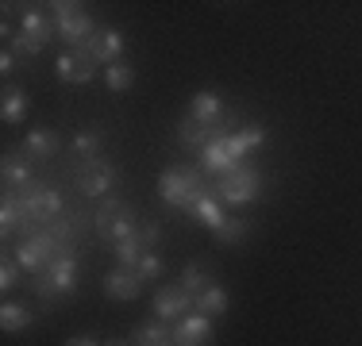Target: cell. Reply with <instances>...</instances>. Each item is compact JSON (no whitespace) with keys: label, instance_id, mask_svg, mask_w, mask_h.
Masks as SVG:
<instances>
[{"label":"cell","instance_id":"24","mask_svg":"<svg viewBox=\"0 0 362 346\" xmlns=\"http://www.w3.org/2000/svg\"><path fill=\"white\" fill-rule=\"evenodd\" d=\"M177 285H181L185 292H193V297H201V292L209 289V285H216V281H212V273L204 270L201 262H189L185 270H181V281H177Z\"/></svg>","mask_w":362,"mask_h":346},{"label":"cell","instance_id":"20","mask_svg":"<svg viewBox=\"0 0 362 346\" xmlns=\"http://www.w3.org/2000/svg\"><path fill=\"white\" fill-rule=\"evenodd\" d=\"M189 215H197V223H204L209 231H216L220 223L228 220V215H223V204L216 201V193H212V189H209V193H204L193 208H189Z\"/></svg>","mask_w":362,"mask_h":346},{"label":"cell","instance_id":"27","mask_svg":"<svg viewBox=\"0 0 362 346\" xmlns=\"http://www.w3.org/2000/svg\"><path fill=\"white\" fill-rule=\"evenodd\" d=\"M31 319H35V316H31V311L23 308V304H4V308H0V327H4L8 335H12V331H23V327H31Z\"/></svg>","mask_w":362,"mask_h":346},{"label":"cell","instance_id":"30","mask_svg":"<svg viewBox=\"0 0 362 346\" xmlns=\"http://www.w3.org/2000/svg\"><path fill=\"white\" fill-rule=\"evenodd\" d=\"M135 273H139L143 281H154V277H162V258L154 254V250H151V254H143L139 266H135Z\"/></svg>","mask_w":362,"mask_h":346},{"label":"cell","instance_id":"11","mask_svg":"<svg viewBox=\"0 0 362 346\" xmlns=\"http://www.w3.org/2000/svg\"><path fill=\"white\" fill-rule=\"evenodd\" d=\"M58 77H62L66 85H89L93 77H97V58L85 47L66 50V54H58Z\"/></svg>","mask_w":362,"mask_h":346},{"label":"cell","instance_id":"26","mask_svg":"<svg viewBox=\"0 0 362 346\" xmlns=\"http://www.w3.org/2000/svg\"><path fill=\"white\" fill-rule=\"evenodd\" d=\"M105 85L112 93H127L135 85V69L127 66V62H112V66H105Z\"/></svg>","mask_w":362,"mask_h":346},{"label":"cell","instance_id":"5","mask_svg":"<svg viewBox=\"0 0 362 346\" xmlns=\"http://www.w3.org/2000/svg\"><path fill=\"white\" fill-rule=\"evenodd\" d=\"M212 193H216L220 204H231V208L251 204V201H258V193H262V173L255 166H239V169L223 173L216 185H212Z\"/></svg>","mask_w":362,"mask_h":346},{"label":"cell","instance_id":"2","mask_svg":"<svg viewBox=\"0 0 362 346\" xmlns=\"http://www.w3.org/2000/svg\"><path fill=\"white\" fill-rule=\"evenodd\" d=\"M209 181H204V169H181V166H170L166 173H162L158 181V193L162 201H166L170 208H181V212H189L197 201H201L204 193H209Z\"/></svg>","mask_w":362,"mask_h":346},{"label":"cell","instance_id":"21","mask_svg":"<svg viewBox=\"0 0 362 346\" xmlns=\"http://www.w3.org/2000/svg\"><path fill=\"white\" fill-rule=\"evenodd\" d=\"M135 346H174V327L154 319V323H139L135 327Z\"/></svg>","mask_w":362,"mask_h":346},{"label":"cell","instance_id":"9","mask_svg":"<svg viewBox=\"0 0 362 346\" xmlns=\"http://www.w3.org/2000/svg\"><path fill=\"white\" fill-rule=\"evenodd\" d=\"M62 254V250H58V242L50 239V231L42 227V231H35V235H28V239H20V246H16V262H20V270H28V273H42L47 270L50 262H54V258Z\"/></svg>","mask_w":362,"mask_h":346},{"label":"cell","instance_id":"32","mask_svg":"<svg viewBox=\"0 0 362 346\" xmlns=\"http://www.w3.org/2000/svg\"><path fill=\"white\" fill-rule=\"evenodd\" d=\"M12 66H16L12 50H4V54H0V73H12Z\"/></svg>","mask_w":362,"mask_h":346},{"label":"cell","instance_id":"23","mask_svg":"<svg viewBox=\"0 0 362 346\" xmlns=\"http://www.w3.org/2000/svg\"><path fill=\"white\" fill-rule=\"evenodd\" d=\"M193 311H201V316H223V311H228V292L220 289V285H209V289L201 292V297H197V304H193Z\"/></svg>","mask_w":362,"mask_h":346},{"label":"cell","instance_id":"28","mask_svg":"<svg viewBox=\"0 0 362 346\" xmlns=\"http://www.w3.org/2000/svg\"><path fill=\"white\" fill-rule=\"evenodd\" d=\"M247 231H251V223H247V220H223L220 227L212 231V235H216L220 246H231V242H243Z\"/></svg>","mask_w":362,"mask_h":346},{"label":"cell","instance_id":"15","mask_svg":"<svg viewBox=\"0 0 362 346\" xmlns=\"http://www.w3.org/2000/svg\"><path fill=\"white\" fill-rule=\"evenodd\" d=\"M85 50L97 58V66H112V62H119V54H124V35L119 31H97L89 42H85Z\"/></svg>","mask_w":362,"mask_h":346},{"label":"cell","instance_id":"3","mask_svg":"<svg viewBox=\"0 0 362 346\" xmlns=\"http://www.w3.org/2000/svg\"><path fill=\"white\" fill-rule=\"evenodd\" d=\"M77 273H81V262H77L74 250H66V254H58L54 262L47 266L39 277H35V292L42 300H58V297H70L77 289Z\"/></svg>","mask_w":362,"mask_h":346},{"label":"cell","instance_id":"4","mask_svg":"<svg viewBox=\"0 0 362 346\" xmlns=\"http://www.w3.org/2000/svg\"><path fill=\"white\" fill-rule=\"evenodd\" d=\"M93 223H97V235L105 239V242H124V239H132L135 231V212H132V204H124L119 196H105L97 208V215H93Z\"/></svg>","mask_w":362,"mask_h":346},{"label":"cell","instance_id":"1","mask_svg":"<svg viewBox=\"0 0 362 346\" xmlns=\"http://www.w3.org/2000/svg\"><path fill=\"white\" fill-rule=\"evenodd\" d=\"M262 143H266V131L258 124H251V127H239V131H231V135H212V143L204 146L197 158H201V169L209 173V177H223V173L243 166V158L251 150H258Z\"/></svg>","mask_w":362,"mask_h":346},{"label":"cell","instance_id":"22","mask_svg":"<svg viewBox=\"0 0 362 346\" xmlns=\"http://www.w3.org/2000/svg\"><path fill=\"white\" fill-rule=\"evenodd\" d=\"M143 254H151V246H146L143 231H135L132 239L116 242V262H119V270H135V266H139V258H143Z\"/></svg>","mask_w":362,"mask_h":346},{"label":"cell","instance_id":"18","mask_svg":"<svg viewBox=\"0 0 362 346\" xmlns=\"http://www.w3.org/2000/svg\"><path fill=\"white\" fill-rule=\"evenodd\" d=\"M209 131H212V127H204V124H197L193 116H185V119H181V124H177V143L185 146V150L201 154L204 146L212 143V135H209Z\"/></svg>","mask_w":362,"mask_h":346},{"label":"cell","instance_id":"13","mask_svg":"<svg viewBox=\"0 0 362 346\" xmlns=\"http://www.w3.org/2000/svg\"><path fill=\"white\" fill-rule=\"evenodd\" d=\"M212 339V316L189 311L174 323V346H209Z\"/></svg>","mask_w":362,"mask_h":346},{"label":"cell","instance_id":"16","mask_svg":"<svg viewBox=\"0 0 362 346\" xmlns=\"http://www.w3.org/2000/svg\"><path fill=\"white\" fill-rule=\"evenodd\" d=\"M58 154V131H50V127H35V131H28L23 138V158L28 162H47Z\"/></svg>","mask_w":362,"mask_h":346},{"label":"cell","instance_id":"14","mask_svg":"<svg viewBox=\"0 0 362 346\" xmlns=\"http://www.w3.org/2000/svg\"><path fill=\"white\" fill-rule=\"evenodd\" d=\"M143 285L146 281L135 270H112L105 277V297H112V300H139Z\"/></svg>","mask_w":362,"mask_h":346},{"label":"cell","instance_id":"31","mask_svg":"<svg viewBox=\"0 0 362 346\" xmlns=\"http://www.w3.org/2000/svg\"><path fill=\"white\" fill-rule=\"evenodd\" d=\"M16 281H20V262L4 258V266H0V289H16Z\"/></svg>","mask_w":362,"mask_h":346},{"label":"cell","instance_id":"25","mask_svg":"<svg viewBox=\"0 0 362 346\" xmlns=\"http://www.w3.org/2000/svg\"><path fill=\"white\" fill-rule=\"evenodd\" d=\"M28 93L23 89H8L4 93V104H0V116H4V124H23V116H28Z\"/></svg>","mask_w":362,"mask_h":346},{"label":"cell","instance_id":"33","mask_svg":"<svg viewBox=\"0 0 362 346\" xmlns=\"http://www.w3.org/2000/svg\"><path fill=\"white\" fill-rule=\"evenodd\" d=\"M66 346H97V342H93V339H89V335H74V339H70V342H66Z\"/></svg>","mask_w":362,"mask_h":346},{"label":"cell","instance_id":"8","mask_svg":"<svg viewBox=\"0 0 362 346\" xmlns=\"http://www.w3.org/2000/svg\"><path fill=\"white\" fill-rule=\"evenodd\" d=\"M23 201V212H28V220L35 223V231L50 227V223L62 215V196H58V189L50 185H31L23 189V193H16Z\"/></svg>","mask_w":362,"mask_h":346},{"label":"cell","instance_id":"6","mask_svg":"<svg viewBox=\"0 0 362 346\" xmlns=\"http://www.w3.org/2000/svg\"><path fill=\"white\" fill-rule=\"evenodd\" d=\"M54 31H58V39H66L70 50H74V47H85V42L97 35V23H93V16L85 12L81 4H74V0H58L54 4Z\"/></svg>","mask_w":362,"mask_h":346},{"label":"cell","instance_id":"12","mask_svg":"<svg viewBox=\"0 0 362 346\" xmlns=\"http://www.w3.org/2000/svg\"><path fill=\"white\" fill-rule=\"evenodd\" d=\"M197 304L193 292H185L181 285H166V289H158V297H154V316L162 319V323H177L181 316H189Z\"/></svg>","mask_w":362,"mask_h":346},{"label":"cell","instance_id":"19","mask_svg":"<svg viewBox=\"0 0 362 346\" xmlns=\"http://www.w3.org/2000/svg\"><path fill=\"white\" fill-rule=\"evenodd\" d=\"M4 189L8 193H23L31 189V166L20 154H4Z\"/></svg>","mask_w":362,"mask_h":346},{"label":"cell","instance_id":"34","mask_svg":"<svg viewBox=\"0 0 362 346\" xmlns=\"http://www.w3.org/2000/svg\"><path fill=\"white\" fill-rule=\"evenodd\" d=\"M112 346H119V342H112Z\"/></svg>","mask_w":362,"mask_h":346},{"label":"cell","instance_id":"10","mask_svg":"<svg viewBox=\"0 0 362 346\" xmlns=\"http://www.w3.org/2000/svg\"><path fill=\"white\" fill-rule=\"evenodd\" d=\"M119 173L116 166H108L105 158H93V162H81V169H77V189H81L85 196H108L112 189H116Z\"/></svg>","mask_w":362,"mask_h":346},{"label":"cell","instance_id":"7","mask_svg":"<svg viewBox=\"0 0 362 346\" xmlns=\"http://www.w3.org/2000/svg\"><path fill=\"white\" fill-rule=\"evenodd\" d=\"M50 35H54V16H47V12H39V8H31V12H23L20 28H16L12 47L20 50V54L35 58V54H42V47L50 42Z\"/></svg>","mask_w":362,"mask_h":346},{"label":"cell","instance_id":"17","mask_svg":"<svg viewBox=\"0 0 362 346\" xmlns=\"http://www.w3.org/2000/svg\"><path fill=\"white\" fill-rule=\"evenodd\" d=\"M189 116L197 119V124H204V127H212L216 131V124H220V116H223V100H220V93H197L193 97V108H189Z\"/></svg>","mask_w":362,"mask_h":346},{"label":"cell","instance_id":"29","mask_svg":"<svg viewBox=\"0 0 362 346\" xmlns=\"http://www.w3.org/2000/svg\"><path fill=\"white\" fill-rule=\"evenodd\" d=\"M74 154L81 162H93V158H100V135L97 131H81L74 138Z\"/></svg>","mask_w":362,"mask_h":346}]
</instances>
